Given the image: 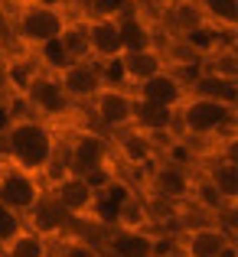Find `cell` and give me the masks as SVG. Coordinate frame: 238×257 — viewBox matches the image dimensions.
I'll return each mask as SVG.
<instances>
[{"instance_id":"cell-1","label":"cell","mask_w":238,"mask_h":257,"mask_svg":"<svg viewBox=\"0 0 238 257\" xmlns=\"http://www.w3.org/2000/svg\"><path fill=\"white\" fill-rule=\"evenodd\" d=\"M0 144H4V153L0 157L13 160L17 166L43 176L49 170V163L59 153V140L52 134L49 120L39 117H13L7 124V131L0 134Z\"/></svg>"},{"instance_id":"cell-2","label":"cell","mask_w":238,"mask_h":257,"mask_svg":"<svg viewBox=\"0 0 238 257\" xmlns=\"http://www.w3.org/2000/svg\"><path fill=\"white\" fill-rule=\"evenodd\" d=\"M173 127H180L186 137H199V140L235 137V107L186 94L180 101V107L173 111Z\"/></svg>"},{"instance_id":"cell-3","label":"cell","mask_w":238,"mask_h":257,"mask_svg":"<svg viewBox=\"0 0 238 257\" xmlns=\"http://www.w3.org/2000/svg\"><path fill=\"white\" fill-rule=\"evenodd\" d=\"M69 13L59 4H49V0H23L13 13V33L17 39L26 46V49H43V46L56 43L59 33H62Z\"/></svg>"},{"instance_id":"cell-4","label":"cell","mask_w":238,"mask_h":257,"mask_svg":"<svg viewBox=\"0 0 238 257\" xmlns=\"http://www.w3.org/2000/svg\"><path fill=\"white\" fill-rule=\"evenodd\" d=\"M46 192L43 176L17 166L13 160L0 157V205H7L10 212H17L23 218L33 205L39 202V195Z\"/></svg>"},{"instance_id":"cell-5","label":"cell","mask_w":238,"mask_h":257,"mask_svg":"<svg viewBox=\"0 0 238 257\" xmlns=\"http://www.w3.org/2000/svg\"><path fill=\"white\" fill-rule=\"evenodd\" d=\"M59 157L65 160L69 173L85 176V179H92V176H98V173H111L108 170V166H111V147H108V140L101 137V134H95V131L72 134L69 147L59 150Z\"/></svg>"},{"instance_id":"cell-6","label":"cell","mask_w":238,"mask_h":257,"mask_svg":"<svg viewBox=\"0 0 238 257\" xmlns=\"http://www.w3.org/2000/svg\"><path fill=\"white\" fill-rule=\"evenodd\" d=\"M23 104L33 111V117L49 120V124H52V120H59V117H65V114H69L72 101L65 98V91H62V85H59V75H56V72H49V69H43V65H39L33 85L26 88V94H23Z\"/></svg>"},{"instance_id":"cell-7","label":"cell","mask_w":238,"mask_h":257,"mask_svg":"<svg viewBox=\"0 0 238 257\" xmlns=\"http://www.w3.org/2000/svg\"><path fill=\"white\" fill-rule=\"evenodd\" d=\"M88 104H92V117L111 134H118V131L134 124V91L131 88L101 85Z\"/></svg>"},{"instance_id":"cell-8","label":"cell","mask_w":238,"mask_h":257,"mask_svg":"<svg viewBox=\"0 0 238 257\" xmlns=\"http://www.w3.org/2000/svg\"><path fill=\"white\" fill-rule=\"evenodd\" d=\"M52 195H56V202L69 212L72 221L78 218H92L95 208H98V189L92 186V182L85 179V176H75V173H65L59 176L52 186H46Z\"/></svg>"},{"instance_id":"cell-9","label":"cell","mask_w":238,"mask_h":257,"mask_svg":"<svg viewBox=\"0 0 238 257\" xmlns=\"http://www.w3.org/2000/svg\"><path fill=\"white\" fill-rule=\"evenodd\" d=\"M108 147H111L114 160L124 163L127 170H147V166L157 163V153H160V147L153 144L150 134L137 131V127H124V131H118L114 140H108Z\"/></svg>"},{"instance_id":"cell-10","label":"cell","mask_w":238,"mask_h":257,"mask_svg":"<svg viewBox=\"0 0 238 257\" xmlns=\"http://www.w3.org/2000/svg\"><path fill=\"white\" fill-rule=\"evenodd\" d=\"M193 182H196V176L173 157L157 160V163L150 166V186H153V192H157L163 202H173V205L176 202H189Z\"/></svg>"},{"instance_id":"cell-11","label":"cell","mask_w":238,"mask_h":257,"mask_svg":"<svg viewBox=\"0 0 238 257\" xmlns=\"http://www.w3.org/2000/svg\"><path fill=\"white\" fill-rule=\"evenodd\" d=\"M56 75H59V85H62L65 98H69L72 104H75V101H92L95 91L105 85L101 65L95 62V59H88V62H72V65H65L62 72H56Z\"/></svg>"},{"instance_id":"cell-12","label":"cell","mask_w":238,"mask_h":257,"mask_svg":"<svg viewBox=\"0 0 238 257\" xmlns=\"http://www.w3.org/2000/svg\"><path fill=\"white\" fill-rule=\"evenodd\" d=\"M23 225L33 228L36 234H43V238L49 241V238H59V234H65V228L72 225V218H69V212H65V208L56 202V195L46 189V192L39 195L36 205H33L30 212L23 215Z\"/></svg>"},{"instance_id":"cell-13","label":"cell","mask_w":238,"mask_h":257,"mask_svg":"<svg viewBox=\"0 0 238 257\" xmlns=\"http://www.w3.org/2000/svg\"><path fill=\"white\" fill-rule=\"evenodd\" d=\"M85 33H88V49H92V59L98 65L118 59L121 52V33H118V20L114 17H92L85 13Z\"/></svg>"},{"instance_id":"cell-14","label":"cell","mask_w":238,"mask_h":257,"mask_svg":"<svg viewBox=\"0 0 238 257\" xmlns=\"http://www.w3.org/2000/svg\"><path fill=\"white\" fill-rule=\"evenodd\" d=\"M131 91H134V98H140V101H150V104H157V107L176 111L180 101L186 98V82L176 78L170 69H163L157 75H150L147 82H140L137 88H131Z\"/></svg>"},{"instance_id":"cell-15","label":"cell","mask_w":238,"mask_h":257,"mask_svg":"<svg viewBox=\"0 0 238 257\" xmlns=\"http://www.w3.org/2000/svg\"><path fill=\"white\" fill-rule=\"evenodd\" d=\"M118 33H121V49L134 52V49H147V46H157L153 39V23L144 17V7L140 0H134L127 10H121L118 17Z\"/></svg>"},{"instance_id":"cell-16","label":"cell","mask_w":238,"mask_h":257,"mask_svg":"<svg viewBox=\"0 0 238 257\" xmlns=\"http://www.w3.org/2000/svg\"><path fill=\"white\" fill-rule=\"evenodd\" d=\"M121 75H124L127 88H137L140 82H147L150 75L167 69V59H163L160 46H147V49H134V52H121Z\"/></svg>"},{"instance_id":"cell-17","label":"cell","mask_w":238,"mask_h":257,"mask_svg":"<svg viewBox=\"0 0 238 257\" xmlns=\"http://www.w3.org/2000/svg\"><path fill=\"white\" fill-rule=\"evenodd\" d=\"M186 94L193 98H206V101H219V104H238V78H225L215 72L199 69L193 78L186 82Z\"/></svg>"},{"instance_id":"cell-18","label":"cell","mask_w":238,"mask_h":257,"mask_svg":"<svg viewBox=\"0 0 238 257\" xmlns=\"http://www.w3.org/2000/svg\"><path fill=\"white\" fill-rule=\"evenodd\" d=\"M150 225H153V215H150V205H147V195L131 189L114 205V228H121V231H147Z\"/></svg>"},{"instance_id":"cell-19","label":"cell","mask_w":238,"mask_h":257,"mask_svg":"<svg viewBox=\"0 0 238 257\" xmlns=\"http://www.w3.org/2000/svg\"><path fill=\"white\" fill-rule=\"evenodd\" d=\"M225 241H235V238H228L215 225H189V231L183 234V254L186 257H215L225 247Z\"/></svg>"},{"instance_id":"cell-20","label":"cell","mask_w":238,"mask_h":257,"mask_svg":"<svg viewBox=\"0 0 238 257\" xmlns=\"http://www.w3.org/2000/svg\"><path fill=\"white\" fill-rule=\"evenodd\" d=\"M4 82L7 88H10V94H17V98H23L26 94V88L33 85V78H36V72H39V59H36V52H17V56H10L4 62Z\"/></svg>"},{"instance_id":"cell-21","label":"cell","mask_w":238,"mask_h":257,"mask_svg":"<svg viewBox=\"0 0 238 257\" xmlns=\"http://www.w3.org/2000/svg\"><path fill=\"white\" fill-rule=\"evenodd\" d=\"M59 52H62L65 65L72 62H88L92 59V49H88V33H85V17H69L56 39Z\"/></svg>"},{"instance_id":"cell-22","label":"cell","mask_w":238,"mask_h":257,"mask_svg":"<svg viewBox=\"0 0 238 257\" xmlns=\"http://www.w3.org/2000/svg\"><path fill=\"white\" fill-rule=\"evenodd\" d=\"M206 17L209 30L215 36H235V26H238V0H196Z\"/></svg>"},{"instance_id":"cell-23","label":"cell","mask_w":238,"mask_h":257,"mask_svg":"<svg viewBox=\"0 0 238 257\" xmlns=\"http://www.w3.org/2000/svg\"><path fill=\"white\" fill-rule=\"evenodd\" d=\"M202 176L215 186V192L222 195V202H228V205L238 202V160H232V157L222 153V157L215 160Z\"/></svg>"},{"instance_id":"cell-24","label":"cell","mask_w":238,"mask_h":257,"mask_svg":"<svg viewBox=\"0 0 238 257\" xmlns=\"http://www.w3.org/2000/svg\"><path fill=\"white\" fill-rule=\"evenodd\" d=\"M131 127L150 134V137L153 134H170L173 131V111H170V107H157V104H150V101L134 98V124Z\"/></svg>"},{"instance_id":"cell-25","label":"cell","mask_w":238,"mask_h":257,"mask_svg":"<svg viewBox=\"0 0 238 257\" xmlns=\"http://www.w3.org/2000/svg\"><path fill=\"white\" fill-rule=\"evenodd\" d=\"M108 251L114 257H153V238L150 231H121V228H114V234L108 238Z\"/></svg>"},{"instance_id":"cell-26","label":"cell","mask_w":238,"mask_h":257,"mask_svg":"<svg viewBox=\"0 0 238 257\" xmlns=\"http://www.w3.org/2000/svg\"><path fill=\"white\" fill-rule=\"evenodd\" d=\"M0 257H49V241L23 225L4 247H0Z\"/></svg>"},{"instance_id":"cell-27","label":"cell","mask_w":238,"mask_h":257,"mask_svg":"<svg viewBox=\"0 0 238 257\" xmlns=\"http://www.w3.org/2000/svg\"><path fill=\"white\" fill-rule=\"evenodd\" d=\"M20 228H23V218H20L17 212H10L7 205H0V247H4L7 241L13 238Z\"/></svg>"},{"instance_id":"cell-28","label":"cell","mask_w":238,"mask_h":257,"mask_svg":"<svg viewBox=\"0 0 238 257\" xmlns=\"http://www.w3.org/2000/svg\"><path fill=\"white\" fill-rule=\"evenodd\" d=\"M131 4L134 0H92L85 13H92V17H118V13L127 10Z\"/></svg>"},{"instance_id":"cell-29","label":"cell","mask_w":238,"mask_h":257,"mask_svg":"<svg viewBox=\"0 0 238 257\" xmlns=\"http://www.w3.org/2000/svg\"><path fill=\"white\" fill-rule=\"evenodd\" d=\"M59 257H95V251L88 244H82V241H69V244H62Z\"/></svg>"},{"instance_id":"cell-30","label":"cell","mask_w":238,"mask_h":257,"mask_svg":"<svg viewBox=\"0 0 238 257\" xmlns=\"http://www.w3.org/2000/svg\"><path fill=\"white\" fill-rule=\"evenodd\" d=\"M215 257H238V244H235V241H225V247H222Z\"/></svg>"},{"instance_id":"cell-31","label":"cell","mask_w":238,"mask_h":257,"mask_svg":"<svg viewBox=\"0 0 238 257\" xmlns=\"http://www.w3.org/2000/svg\"><path fill=\"white\" fill-rule=\"evenodd\" d=\"M82 4H85V7H88V4H92V0H82Z\"/></svg>"},{"instance_id":"cell-32","label":"cell","mask_w":238,"mask_h":257,"mask_svg":"<svg viewBox=\"0 0 238 257\" xmlns=\"http://www.w3.org/2000/svg\"><path fill=\"white\" fill-rule=\"evenodd\" d=\"M157 4H167V0H157Z\"/></svg>"}]
</instances>
